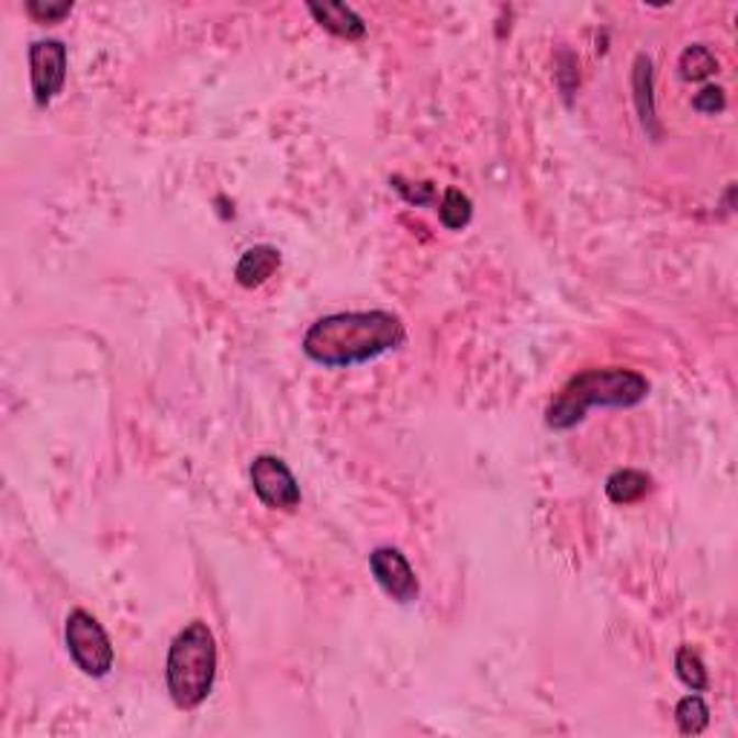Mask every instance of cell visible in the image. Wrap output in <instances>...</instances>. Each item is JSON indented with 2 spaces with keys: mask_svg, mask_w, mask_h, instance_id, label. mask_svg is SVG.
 <instances>
[{
  "mask_svg": "<svg viewBox=\"0 0 738 738\" xmlns=\"http://www.w3.org/2000/svg\"><path fill=\"white\" fill-rule=\"evenodd\" d=\"M404 340V321L384 309L335 312L309 326L303 335V355L321 367H355L399 349Z\"/></svg>",
  "mask_w": 738,
  "mask_h": 738,
  "instance_id": "obj_1",
  "label": "cell"
},
{
  "mask_svg": "<svg viewBox=\"0 0 738 738\" xmlns=\"http://www.w3.org/2000/svg\"><path fill=\"white\" fill-rule=\"evenodd\" d=\"M649 381L635 369L592 367L571 376L546 410V424L551 431H571L583 422L592 407H638L649 399Z\"/></svg>",
  "mask_w": 738,
  "mask_h": 738,
  "instance_id": "obj_2",
  "label": "cell"
},
{
  "mask_svg": "<svg viewBox=\"0 0 738 738\" xmlns=\"http://www.w3.org/2000/svg\"><path fill=\"white\" fill-rule=\"evenodd\" d=\"M170 701L179 709L202 707L216 681V640L208 623L191 620L170 640L165 661Z\"/></svg>",
  "mask_w": 738,
  "mask_h": 738,
  "instance_id": "obj_3",
  "label": "cell"
},
{
  "mask_svg": "<svg viewBox=\"0 0 738 738\" xmlns=\"http://www.w3.org/2000/svg\"><path fill=\"white\" fill-rule=\"evenodd\" d=\"M64 640H67L69 658L87 678H104L113 669L115 652L110 635L87 608L69 612L64 623Z\"/></svg>",
  "mask_w": 738,
  "mask_h": 738,
  "instance_id": "obj_4",
  "label": "cell"
},
{
  "mask_svg": "<svg viewBox=\"0 0 738 738\" xmlns=\"http://www.w3.org/2000/svg\"><path fill=\"white\" fill-rule=\"evenodd\" d=\"M248 477H251V488L262 505L271 507V511H286V514L298 511L300 484L292 468L280 456H257L248 468Z\"/></svg>",
  "mask_w": 738,
  "mask_h": 738,
  "instance_id": "obj_5",
  "label": "cell"
},
{
  "mask_svg": "<svg viewBox=\"0 0 738 738\" xmlns=\"http://www.w3.org/2000/svg\"><path fill=\"white\" fill-rule=\"evenodd\" d=\"M67 46L58 38L32 41L30 46V81L32 99L38 108L53 104L67 85Z\"/></svg>",
  "mask_w": 738,
  "mask_h": 738,
  "instance_id": "obj_6",
  "label": "cell"
},
{
  "mask_svg": "<svg viewBox=\"0 0 738 738\" xmlns=\"http://www.w3.org/2000/svg\"><path fill=\"white\" fill-rule=\"evenodd\" d=\"M369 571L376 577V583L390 594L395 603H413L422 594L418 577H415L413 566L399 548L378 546L369 554Z\"/></svg>",
  "mask_w": 738,
  "mask_h": 738,
  "instance_id": "obj_7",
  "label": "cell"
},
{
  "mask_svg": "<svg viewBox=\"0 0 738 738\" xmlns=\"http://www.w3.org/2000/svg\"><path fill=\"white\" fill-rule=\"evenodd\" d=\"M655 69H652V58L649 55L640 53L635 58V69H631V90H635V104H638V115L640 124H644V131L649 138H661V124H658V110H655Z\"/></svg>",
  "mask_w": 738,
  "mask_h": 738,
  "instance_id": "obj_8",
  "label": "cell"
},
{
  "mask_svg": "<svg viewBox=\"0 0 738 738\" xmlns=\"http://www.w3.org/2000/svg\"><path fill=\"white\" fill-rule=\"evenodd\" d=\"M280 251L275 246H254L243 251V257L234 266V277L243 289H260L262 283H269L275 271L280 269Z\"/></svg>",
  "mask_w": 738,
  "mask_h": 738,
  "instance_id": "obj_9",
  "label": "cell"
},
{
  "mask_svg": "<svg viewBox=\"0 0 738 738\" xmlns=\"http://www.w3.org/2000/svg\"><path fill=\"white\" fill-rule=\"evenodd\" d=\"M309 15L321 23L323 30L346 41H361L367 35V23L346 3H309Z\"/></svg>",
  "mask_w": 738,
  "mask_h": 738,
  "instance_id": "obj_10",
  "label": "cell"
},
{
  "mask_svg": "<svg viewBox=\"0 0 738 738\" xmlns=\"http://www.w3.org/2000/svg\"><path fill=\"white\" fill-rule=\"evenodd\" d=\"M652 491V477L646 470L623 468L606 479V496L615 505H635Z\"/></svg>",
  "mask_w": 738,
  "mask_h": 738,
  "instance_id": "obj_11",
  "label": "cell"
},
{
  "mask_svg": "<svg viewBox=\"0 0 738 738\" xmlns=\"http://www.w3.org/2000/svg\"><path fill=\"white\" fill-rule=\"evenodd\" d=\"M678 72H681L684 81H707L709 76L718 72V58H715L709 46L692 44L678 58Z\"/></svg>",
  "mask_w": 738,
  "mask_h": 738,
  "instance_id": "obj_12",
  "label": "cell"
},
{
  "mask_svg": "<svg viewBox=\"0 0 738 738\" xmlns=\"http://www.w3.org/2000/svg\"><path fill=\"white\" fill-rule=\"evenodd\" d=\"M675 724H678V730L684 733V736H701V733L707 730V724H709L707 701L701 698L698 692L678 701Z\"/></svg>",
  "mask_w": 738,
  "mask_h": 738,
  "instance_id": "obj_13",
  "label": "cell"
},
{
  "mask_svg": "<svg viewBox=\"0 0 738 738\" xmlns=\"http://www.w3.org/2000/svg\"><path fill=\"white\" fill-rule=\"evenodd\" d=\"M470 216H473V202H470L468 193H461L459 188H447L445 197H441V205H438L441 225L450 231H461L470 223Z\"/></svg>",
  "mask_w": 738,
  "mask_h": 738,
  "instance_id": "obj_14",
  "label": "cell"
},
{
  "mask_svg": "<svg viewBox=\"0 0 738 738\" xmlns=\"http://www.w3.org/2000/svg\"><path fill=\"white\" fill-rule=\"evenodd\" d=\"M675 675L681 678V684L690 686L692 692H704L709 686L707 667L701 661V655L692 646H681L675 652Z\"/></svg>",
  "mask_w": 738,
  "mask_h": 738,
  "instance_id": "obj_15",
  "label": "cell"
},
{
  "mask_svg": "<svg viewBox=\"0 0 738 738\" xmlns=\"http://www.w3.org/2000/svg\"><path fill=\"white\" fill-rule=\"evenodd\" d=\"M390 185L404 197V202H410V205L415 208L431 205V202L436 200V188H433V182H407L404 177H392Z\"/></svg>",
  "mask_w": 738,
  "mask_h": 738,
  "instance_id": "obj_16",
  "label": "cell"
},
{
  "mask_svg": "<svg viewBox=\"0 0 738 738\" xmlns=\"http://www.w3.org/2000/svg\"><path fill=\"white\" fill-rule=\"evenodd\" d=\"M26 12L38 23H58L72 12V3L69 0H58V3H53V0H30Z\"/></svg>",
  "mask_w": 738,
  "mask_h": 738,
  "instance_id": "obj_17",
  "label": "cell"
},
{
  "mask_svg": "<svg viewBox=\"0 0 738 738\" xmlns=\"http://www.w3.org/2000/svg\"><path fill=\"white\" fill-rule=\"evenodd\" d=\"M692 108L698 110V113H707V115H715L722 113L724 108H727V96H724L722 87H704L701 92H695V99H692Z\"/></svg>",
  "mask_w": 738,
  "mask_h": 738,
  "instance_id": "obj_18",
  "label": "cell"
}]
</instances>
